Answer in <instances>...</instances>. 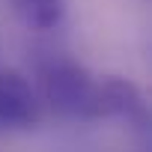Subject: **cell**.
<instances>
[{
	"label": "cell",
	"mask_w": 152,
	"mask_h": 152,
	"mask_svg": "<svg viewBox=\"0 0 152 152\" xmlns=\"http://www.w3.org/2000/svg\"><path fill=\"white\" fill-rule=\"evenodd\" d=\"M131 119V122H146V99L143 93L116 75L99 78V119Z\"/></svg>",
	"instance_id": "cell-3"
},
{
	"label": "cell",
	"mask_w": 152,
	"mask_h": 152,
	"mask_svg": "<svg viewBox=\"0 0 152 152\" xmlns=\"http://www.w3.org/2000/svg\"><path fill=\"white\" fill-rule=\"evenodd\" d=\"M15 15L30 30H54L66 12V0H12Z\"/></svg>",
	"instance_id": "cell-4"
},
{
	"label": "cell",
	"mask_w": 152,
	"mask_h": 152,
	"mask_svg": "<svg viewBox=\"0 0 152 152\" xmlns=\"http://www.w3.org/2000/svg\"><path fill=\"white\" fill-rule=\"evenodd\" d=\"M42 119L36 87L15 69H0V128H30Z\"/></svg>",
	"instance_id": "cell-2"
},
{
	"label": "cell",
	"mask_w": 152,
	"mask_h": 152,
	"mask_svg": "<svg viewBox=\"0 0 152 152\" xmlns=\"http://www.w3.org/2000/svg\"><path fill=\"white\" fill-rule=\"evenodd\" d=\"M39 99L66 119H99V78L81 63L54 60L39 75Z\"/></svg>",
	"instance_id": "cell-1"
}]
</instances>
